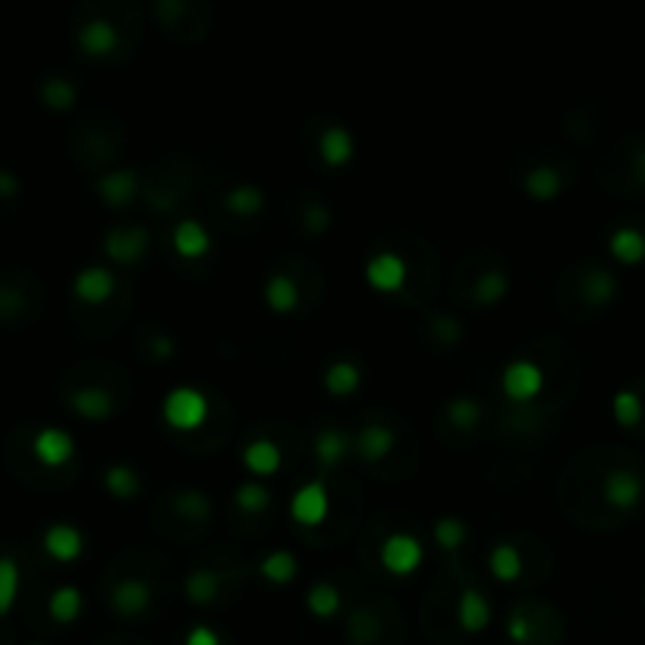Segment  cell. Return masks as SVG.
Returning <instances> with one entry per match:
<instances>
[{
  "instance_id": "cell-1",
  "label": "cell",
  "mask_w": 645,
  "mask_h": 645,
  "mask_svg": "<svg viewBox=\"0 0 645 645\" xmlns=\"http://www.w3.org/2000/svg\"><path fill=\"white\" fill-rule=\"evenodd\" d=\"M139 26V0H79L73 38L92 60L120 57Z\"/></svg>"
},
{
  "instance_id": "cell-2",
  "label": "cell",
  "mask_w": 645,
  "mask_h": 645,
  "mask_svg": "<svg viewBox=\"0 0 645 645\" xmlns=\"http://www.w3.org/2000/svg\"><path fill=\"white\" fill-rule=\"evenodd\" d=\"M152 10L170 38L196 41L211 26V0H152Z\"/></svg>"
},
{
  "instance_id": "cell-3",
  "label": "cell",
  "mask_w": 645,
  "mask_h": 645,
  "mask_svg": "<svg viewBox=\"0 0 645 645\" xmlns=\"http://www.w3.org/2000/svg\"><path fill=\"white\" fill-rule=\"evenodd\" d=\"M164 422L174 428V432H196L199 425H205L208 413H211V403L202 391L196 387H174L167 397H164Z\"/></svg>"
},
{
  "instance_id": "cell-4",
  "label": "cell",
  "mask_w": 645,
  "mask_h": 645,
  "mask_svg": "<svg viewBox=\"0 0 645 645\" xmlns=\"http://www.w3.org/2000/svg\"><path fill=\"white\" fill-rule=\"evenodd\" d=\"M501 391L513 403H529L545 391V375L529 359H513L501 372Z\"/></svg>"
},
{
  "instance_id": "cell-5",
  "label": "cell",
  "mask_w": 645,
  "mask_h": 645,
  "mask_svg": "<svg viewBox=\"0 0 645 645\" xmlns=\"http://www.w3.org/2000/svg\"><path fill=\"white\" fill-rule=\"evenodd\" d=\"M148 243H152V233H148L142 224H133V227H114L111 233L104 236V255L111 258V262L129 268V265H139L145 252H148Z\"/></svg>"
},
{
  "instance_id": "cell-6",
  "label": "cell",
  "mask_w": 645,
  "mask_h": 645,
  "mask_svg": "<svg viewBox=\"0 0 645 645\" xmlns=\"http://www.w3.org/2000/svg\"><path fill=\"white\" fill-rule=\"evenodd\" d=\"M422 557H425V551L416 535H410V532H397L381 545V567L394 576L416 573L422 567Z\"/></svg>"
},
{
  "instance_id": "cell-7",
  "label": "cell",
  "mask_w": 645,
  "mask_h": 645,
  "mask_svg": "<svg viewBox=\"0 0 645 645\" xmlns=\"http://www.w3.org/2000/svg\"><path fill=\"white\" fill-rule=\"evenodd\" d=\"M331 510V498H328V488L325 482H309L303 485L290 501V516L299 523V526H318L325 523V516Z\"/></svg>"
},
{
  "instance_id": "cell-8",
  "label": "cell",
  "mask_w": 645,
  "mask_h": 645,
  "mask_svg": "<svg viewBox=\"0 0 645 645\" xmlns=\"http://www.w3.org/2000/svg\"><path fill=\"white\" fill-rule=\"evenodd\" d=\"M397 447V432L387 425H362L353 435V457L362 463H381L394 454Z\"/></svg>"
},
{
  "instance_id": "cell-9",
  "label": "cell",
  "mask_w": 645,
  "mask_h": 645,
  "mask_svg": "<svg viewBox=\"0 0 645 645\" xmlns=\"http://www.w3.org/2000/svg\"><path fill=\"white\" fill-rule=\"evenodd\" d=\"M73 293H76L79 303H85V306H101L117 293V277H114L111 268H101V265L82 268L76 274V281H73Z\"/></svg>"
},
{
  "instance_id": "cell-10",
  "label": "cell",
  "mask_w": 645,
  "mask_h": 645,
  "mask_svg": "<svg viewBox=\"0 0 645 645\" xmlns=\"http://www.w3.org/2000/svg\"><path fill=\"white\" fill-rule=\"evenodd\" d=\"M32 454L38 457L41 466L57 469V466H67L73 460L76 441L70 432H63V428H41L32 441Z\"/></svg>"
},
{
  "instance_id": "cell-11",
  "label": "cell",
  "mask_w": 645,
  "mask_h": 645,
  "mask_svg": "<svg viewBox=\"0 0 645 645\" xmlns=\"http://www.w3.org/2000/svg\"><path fill=\"white\" fill-rule=\"evenodd\" d=\"M365 281L378 293H397L406 284V262L394 252H378L365 265Z\"/></svg>"
},
{
  "instance_id": "cell-12",
  "label": "cell",
  "mask_w": 645,
  "mask_h": 645,
  "mask_svg": "<svg viewBox=\"0 0 645 645\" xmlns=\"http://www.w3.org/2000/svg\"><path fill=\"white\" fill-rule=\"evenodd\" d=\"M67 406L85 422H104V419H111L117 410L111 391H104V387H98V384L76 387V391L67 397Z\"/></svg>"
},
{
  "instance_id": "cell-13",
  "label": "cell",
  "mask_w": 645,
  "mask_h": 645,
  "mask_svg": "<svg viewBox=\"0 0 645 645\" xmlns=\"http://www.w3.org/2000/svg\"><path fill=\"white\" fill-rule=\"evenodd\" d=\"M601 494L614 510H633L642 501V479L633 469H611L601 482Z\"/></svg>"
},
{
  "instance_id": "cell-14",
  "label": "cell",
  "mask_w": 645,
  "mask_h": 645,
  "mask_svg": "<svg viewBox=\"0 0 645 645\" xmlns=\"http://www.w3.org/2000/svg\"><path fill=\"white\" fill-rule=\"evenodd\" d=\"M98 196L107 208H126V205H133V199L139 196V174L136 170H111V174H104L98 183Z\"/></svg>"
},
{
  "instance_id": "cell-15",
  "label": "cell",
  "mask_w": 645,
  "mask_h": 645,
  "mask_svg": "<svg viewBox=\"0 0 645 645\" xmlns=\"http://www.w3.org/2000/svg\"><path fill=\"white\" fill-rule=\"evenodd\" d=\"M152 605V586L145 583L139 576H129V579H120L111 592V608L120 614V617H139L148 611Z\"/></svg>"
},
{
  "instance_id": "cell-16",
  "label": "cell",
  "mask_w": 645,
  "mask_h": 645,
  "mask_svg": "<svg viewBox=\"0 0 645 645\" xmlns=\"http://www.w3.org/2000/svg\"><path fill=\"white\" fill-rule=\"evenodd\" d=\"M41 545H45L48 557H54L57 564H73L82 557L85 539L82 532L70 523H54L45 535H41Z\"/></svg>"
},
{
  "instance_id": "cell-17",
  "label": "cell",
  "mask_w": 645,
  "mask_h": 645,
  "mask_svg": "<svg viewBox=\"0 0 645 645\" xmlns=\"http://www.w3.org/2000/svg\"><path fill=\"white\" fill-rule=\"evenodd\" d=\"M356 155V139L347 126H340V123H331L325 133H321L318 139V158L325 161L328 167H343V164H350Z\"/></svg>"
},
{
  "instance_id": "cell-18",
  "label": "cell",
  "mask_w": 645,
  "mask_h": 645,
  "mask_svg": "<svg viewBox=\"0 0 645 645\" xmlns=\"http://www.w3.org/2000/svg\"><path fill=\"white\" fill-rule=\"evenodd\" d=\"M312 450H315L318 466L334 469L353 454V438L347 432H340V428H321V432L315 435Z\"/></svg>"
},
{
  "instance_id": "cell-19",
  "label": "cell",
  "mask_w": 645,
  "mask_h": 645,
  "mask_svg": "<svg viewBox=\"0 0 645 645\" xmlns=\"http://www.w3.org/2000/svg\"><path fill=\"white\" fill-rule=\"evenodd\" d=\"M457 620H460V627L466 633H482L488 623H491V605H488V598L479 592V589H472L466 586L460 592V601H457Z\"/></svg>"
},
{
  "instance_id": "cell-20",
  "label": "cell",
  "mask_w": 645,
  "mask_h": 645,
  "mask_svg": "<svg viewBox=\"0 0 645 645\" xmlns=\"http://www.w3.org/2000/svg\"><path fill=\"white\" fill-rule=\"evenodd\" d=\"M174 252L186 262H199L211 252V236L199 221H180L174 230Z\"/></svg>"
},
{
  "instance_id": "cell-21",
  "label": "cell",
  "mask_w": 645,
  "mask_h": 645,
  "mask_svg": "<svg viewBox=\"0 0 645 645\" xmlns=\"http://www.w3.org/2000/svg\"><path fill=\"white\" fill-rule=\"evenodd\" d=\"M523 189L535 202H554L564 192V170H557L551 164L532 167L529 174L523 177Z\"/></svg>"
},
{
  "instance_id": "cell-22",
  "label": "cell",
  "mask_w": 645,
  "mask_h": 645,
  "mask_svg": "<svg viewBox=\"0 0 645 645\" xmlns=\"http://www.w3.org/2000/svg\"><path fill=\"white\" fill-rule=\"evenodd\" d=\"M243 463L252 476H274V472L281 469V447L271 438H255L243 450Z\"/></svg>"
},
{
  "instance_id": "cell-23",
  "label": "cell",
  "mask_w": 645,
  "mask_h": 645,
  "mask_svg": "<svg viewBox=\"0 0 645 645\" xmlns=\"http://www.w3.org/2000/svg\"><path fill=\"white\" fill-rule=\"evenodd\" d=\"M265 306L277 315H290L299 306V287L290 274H271L265 281Z\"/></svg>"
},
{
  "instance_id": "cell-24",
  "label": "cell",
  "mask_w": 645,
  "mask_h": 645,
  "mask_svg": "<svg viewBox=\"0 0 645 645\" xmlns=\"http://www.w3.org/2000/svg\"><path fill=\"white\" fill-rule=\"evenodd\" d=\"M362 384V369L350 359H337L325 369V391L331 397H350L359 391Z\"/></svg>"
},
{
  "instance_id": "cell-25",
  "label": "cell",
  "mask_w": 645,
  "mask_h": 645,
  "mask_svg": "<svg viewBox=\"0 0 645 645\" xmlns=\"http://www.w3.org/2000/svg\"><path fill=\"white\" fill-rule=\"evenodd\" d=\"M170 507H174L177 516H183V520H189V523H208L211 513H214L211 498H208L205 491H199V488H180V491H174Z\"/></svg>"
},
{
  "instance_id": "cell-26",
  "label": "cell",
  "mask_w": 645,
  "mask_h": 645,
  "mask_svg": "<svg viewBox=\"0 0 645 645\" xmlns=\"http://www.w3.org/2000/svg\"><path fill=\"white\" fill-rule=\"evenodd\" d=\"M608 249H611V255L617 258L620 265H639V262H645V236L636 227L614 230L611 240H608Z\"/></svg>"
},
{
  "instance_id": "cell-27",
  "label": "cell",
  "mask_w": 645,
  "mask_h": 645,
  "mask_svg": "<svg viewBox=\"0 0 645 645\" xmlns=\"http://www.w3.org/2000/svg\"><path fill=\"white\" fill-rule=\"evenodd\" d=\"M583 299L589 306H611L617 299V277L608 268H592L583 277Z\"/></svg>"
},
{
  "instance_id": "cell-28",
  "label": "cell",
  "mask_w": 645,
  "mask_h": 645,
  "mask_svg": "<svg viewBox=\"0 0 645 645\" xmlns=\"http://www.w3.org/2000/svg\"><path fill=\"white\" fill-rule=\"evenodd\" d=\"M104 488H107V494H114L117 501H133L142 491V479L136 476L133 466L114 463V466L104 469Z\"/></svg>"
},
{
  "instance_id": "cell-29",
  "label": "cell",
  "mask_w": 645,
  "mask_h": 645,
  "mask_svg": "<svg viewBox=\"0 0 645 645\" xmlns=\"http://www.w3.org/2000/svg\"><path fill=\"white\" fill-rule=\"evenodd\" d=\"M183 589H186V598L192 601V605H199V608L214 605V598H218V592H221V573L199 567L186 576Z\"/></svg>"
},
{
  "instance_id": "cell-30",
  "label": "cell",
  "mask_w": 645,
  "mask_h": 645,
  "mask_svg": "<svg viewBox=\"0 0 645 645\" xmlns=\"http://www.w3.org/2000/svg\"><path fill=\"white\" fill-rule=\"evenodd\" d=\"M488 570L494 579H501V583H516V579L523 576V554L507 542L494 545V551L488 557Z\"/></svg>"
},
{
  "instance_id": "cell-31",
  "label": "cell",
  "mask_w": 645,
  "mask_h": 645,
  "mask_svg": "<svg viewBox=\"0 0 645 645\" xmlns=\"http://www.w3.org/2000/svg\"><path fill=\"white\" fill-rule=\"evenodd\" d=\"M296 570H299V561L290 551H271L258 561V573H262V579H268V583H274V586L293 583Z\"/></svg>"
},
{
  "instance_id": "cell-32",
  "label": "cell",
  "mask_w": 645,
  "mask_h": 645,
  "mask_svg": "<svg viewBox=\"0 0 645 645\" xmlns=\"http://www.w3.org/2000/svg\"><path fill=\"white\" fill-rule=\"evenodd\" d=\"M38 98H41V104H45V107H51V111H70V107H76V101H79V92H76V85L70 79L51 76V79L41 82Z\"/></svg>"
},
{
  "instance_id": "cell-33",
  "label": "cell",
  "mask_w": 645,
  "mask_h": 645,
  "mask_svg": "<svg viewBox=\"0 0 645 645\" xmlns=\"http://www.w3.org/2000/svg\"><path fill=\"white\" fill-rule=\"evenodd\" d=\"M265 192L258 189V186H249V183H243V186H233L227 196H224V208L230 211V214H236V218H252V214H258L265 208Z\"/></svg>"
},
{
  "instance_id": "cell-34",
  "label": "cell",
  "mask_w": 645,
  "mask_h": 645,
  "mask_svg": "<svg viewBox=\"0 0 645 645\" xmlns=\"http://www.w3.org/2000/svg\"><path fill=\"white\" fill-rule=\"evenodd\" d=\"M48 614L54 623H73L82 614V592L76 586H60L48 598Z\"/></svg>"
},
{
  "instance_id": "cell-35",
  "label": "cell",
  "mask_w": 645,
  "mask_h": 645,
  "mask_svg": "<svg viewBox=\"0 0 645 645\" xmlns=\"http://www.w3.org/2000/svg\"><path fill=\"white\" fill-rule=\"evenodd\" d=\"M507 290H510V281L504 271H485L476 281V287H472V299H476V306L491 309V306L504 303Z\"/></svg>"
},
{
  "instance_id": "cell-36",
  "label": "cell",
  "mask_w": 645,
  "mask_h": 645,
  "mask_svg": "<svg viewBox=\"0 0 645 645\" xmlns=\"http://www.w3.org/2000/svg\"><path fill=\"white\" fill-rule=\"evenodd\" d=\"M19 583H23V576H19L16 557L4 554L0 557V617H7L13 611L19 598Z\"/></svg>"
},
{
  "instance_id": "cell-37",
  "label": "cell",
  "mask_w": 645,
  "mask_h": 645,
  "mask_svg": "<svg viewBox=\"0 0 645 645\" xmlns=\"http://www.w3.org/2000/svg\"><path fill=\"white\" fill-rule=\"evenodd\" d=\"M340 605H343V598H340L337 586H331V583H315L306 595V608L318 620H331L340 611Z\"/></svg>"
},
{
  "instance_id": "cell-38",
  "label": "cell",
  "mask_w": 645,
  "mask_h": 645,
  "mask_svg": "<svg viewBox=\"0 0 645 645\" xmlns=\"http://www.w3.org/2000/svg\"><path fill=\"white\" fill-rule=\"evenodd\" d=\"M432 539L441 551H460L463 542L469 539V529L457 516H441V520L432 526Z\"/></svg>"
},
{
  "instance_id": "cell-39",
  "label": "cell",
  "mask_w": 645,
  "mask_h": 645,
  "mask_svg": "<svg viewBox=\"0 0 645 645\" xmlns=\"http://www.w3.org/2000/svg\"><path fill=\"white\" fill-rule=\"evenodd\" d=\"M447 419H450V425L454 428H460V432H472V428L479 425V419H482V406L472 400V397H454L447 403Z\"/></svg>"
},
{
  "instance_id": "cell-40",
  "label": "cell",
  "mask_w": 645,
  "mask_h": 645,
  "mask_svg": "<svg viewBox=\"0 0 645 645\" xmlns=\"http://www.w3.org/2000/svg\"><path fill=\"white\" fill-rule=\"evenodd\" d=\"M233 501H236V507H240L243 513H249V516L252 513H265L271 507V491L265 485H258V482H246V485L236 488Z\"/></svg>"
},
{
  "instance_id": "cell-41",
  "label": "cell",
  "mask_w": 645,
  "mask_h": 645,
  "mask_svg": "<svg viewBox=\"0 0 645 645\" xmlns=\"http://www.w3.org/2000/svg\"><path fill=\"white\" fill-rule=\"evenodd\" d=\"M642 413H645V406H642V397L636 391H620L614 397V419H617V425L636 428L642 422Z\"/></svg>"
},
{
  "instance_id": "cell-42",
  "label": "cell",
  "mask_w": 645,
  "mask_h": 645,
  "mask_svg": "<svg viewBox=\"0 0 645 645\" xmlns=\"http://www.w3.org/2000/svg\"><path fill=\"white\" fill-rule=\"evenodd\" d=\"M428 331H432V337L441 343V347H457V343L463 340V325L454 315H432Z\"/></svg>"
},
{
  "instance_id": "cell-43",
  "label": "cell",
  "mask_w": 645,
  "mask_h": 645,
  "mask_svg": "<svg viewBox=\"0 0 645 645\" xmlns=\"http://www.w3.org/2000/svg\"><path fill=\"white\" fill-rule=\"evenodd\" d=\"M507 636L513 642H520V645H529L535 639V627H532V617L520 608V611H513L510 620H507Z\"/></svg>"
},
{
  "instance_id": "cell-44",
  "label": "cell",
  "mask_w": 645,
  "mask_h": 645,
  "mask_svg": "<svg viewBox=\"0 0 645 645\" xmlns=\"http://www.w3.org/2000/svg\"><path fill=\"white\" fill-rule=\"evenodd\" d=\"M23 306H26V296L23 293H19L16 287L0 284V318H4V321L16 318L19 312H23Z\"/></svg>"
},
{
  "instance_id": "cell-45",
  "label": "cell",
  "mask_w": 645,
  "mask_h": 645,
  "mask_svg": "<svg viewBox=\"0 0 645 645\" xmlns=\"http://www.w3.org/2000/svg\"><path fill=\"white\" fill-rule=\"evenodd\" d=\"M303 227H306V233H312V236L325 233V230L331 227V211H328L325 205H309V208L303 211Z\"/></svg>"
},
{
  "instance_id": "cell-46",
  "label": "cell",
  "mask_w": 645,
  "mask_h": 645,
  "mask_svg": "<svg viewBox=\"0 0 645 645\" xmlns=\"http://www.w3.org/2000/svg\"><path fill=\"white\" fill-rule=\"evenodd\" d=\"M152 353L158 362H167V359H174V353H177V343H174V337H167V334H158V337H152Z\"/></svg>"
},
{
  "instance_id": "cell-47",
  "label": "cell",
  "mask_w": 645,
  "mask_h": 645,
  "mask_svg": "<svg viewBox=\"0 0 645 645\" xmlns=\"http://www.w3.org/2000/svg\"><path fill=\"white\" fill-rule=\"evenodd\" d=\"M183 645H221V636L214 633L211 627H192L186 633V642Z\"/></svg>"
},
{
  "instance_id": "cell-48",
  "label": "cell",
  "mask_w": 645,
  "mask_h": 645,
  "mask_svg": "<svg viewBox=\"0 0 645 645\" xmlns=\"http://www.w3.org/2000/svg\"><path fill=\"white\" fill-rule=\"evenodd\" d=\"M19 189H23V183H19V177L13 174V170H0V199L19 196Z\"/></svg>"
},
{
  "instance_id": "cell-49",
  "label": "cell",
  "mask_w": 645,
  "mask_h": 645,
  "mask_svg": "<svg viewBox=\"0 0 645 645\" xmlns=\"http://www.w3.org/2000/svg\"><path fill=\"white\" fill-rule=\"evenodd\" d=\"M633 170H636V183H639V186H645V148H642V152H636Z\"/></svg>"
},
{
  "instance_id": "cell-50",
  "label": "cell",
  "mask_w": 645,
  "mask_h": 645,
  "mask_svg": "<svg viewBox=\"0 0 645 645\" xmlns=\"http://www.w3.org/2000/svg\"><path fill=\"white\" fill-rule=\"evenodd\" d=\"M32 645H45V642H32Z\"/></svg>"
}]
</instances>
